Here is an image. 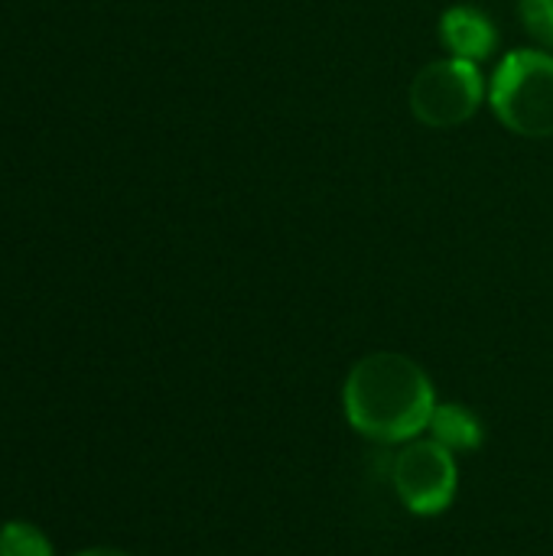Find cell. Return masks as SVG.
Masks as SVG:
<instances>
[{"instance_id": "obj_6", "label": "cell", "mask_w": 553, "mask_h": 556, "mask_svg": "<svg viewBox=\"0 0 553 556\" xmlns=\"http://www.w3.org/2000/svg\"><path fill=\"white\" fill-rule=\"evenodd\" d=\"M427 430L437 443H443L453 453H466L482 443V424L460 404H437Z\"/></svg>"}, {"instance_id": "obj_3", "label": "cell", "mask_w": 553, "mask_h": 556, "mask_svg": "<svg viewBox=\"0 0 553 556\" xmlns=\"http://www.w3.org/2000/svg\"><path fill=\"white\" fill-rule=\"evenodd\" d=\"M482 75L469 59H440L427 65L411 85V108L420 124L433 130L456 127L469 121L482 101Z\"/></svg>"}, {"instance_id": "obj_4", "label": "cell", "mask_w": 553, "mask_h": 556, "mask_svg": "<svg viewBox=\"0 0 553 556\" xmlns=\"http://www.w3.org/2000/svg\"><path fill=\"white\" fill-rule=\"evenodd\" d=\"M394 492L414 515H440L456 495V463L453 450L430 440H407L391 466Z\"/></svg>"}, {"instance_id": "obj_1", "label": "cell", "mask_w": 553, "mask_h": 556, "mask_svg": "<svg viewBox=\"0 0 553 556\" xmlns=\"http://www.w3.org/2000/svg\"><path fill=\"white\" fill-rule=\"evenodd\" d=\"M437 410L433 384L427 371L398 352L365 355L345 381L349 424L378 443L417 440Z\"/></svg>"}, {"instance_id": "obj_8", "label": "cell", "mask_w": 553, "mask_h": 556, "mask_svg": "<svg viewBox=\"0 0 553 556\" xmlns=\"http://www.w3.org/2000/svg\"><path fill=\"white\" fill-rule=\"evenodd\" d=\"M521 20L528 26V33L553 49V0H521Z\"/></svg>"}, {"instance_id": "obj_7", "label": "cell", "mask_w": 553, "mask_h": 556, "mask_svg": "<svg viewBox=\"0 0 553 556\" xmlns=\"http://www.w3.org/2000/svg\"><path fill=\"white\" fill-rule=\"evenodd\" d=\"M0 556H52L46 534L26 521H10L0 528Z\"/></svg>"}, {"instance_id": "obj_9", "label": "cell", "mask_w": 553, "mask_h": 556, "mask_svg": "<svg viewBox=\"0 0 553 556\" xmlns=\"http://www.w3.org/2000/svg\"><path fill=\"white\" fill-rule=\"evenodd\" d=\"M78 556H130V554H121V551H111V547H95V551H85V554Z\"/></svg>"}, {"instance_id": "obj_2", "label": "cell", "mask_w": 553, "mask_h": 556, "mask_svg": "<svg viewBox=\"0 0 553 556\" xmlns=\"http://www.w3.org/2000/svg\"><path fill=\"white\" fill-rule=\"evenodd\" d=\"M499 121L525 137H553V55L518 49L502 59L489 88Z\"/></svg>"}, {"instance_id": "obj_5", "label": "cell", "mask_w": 553, "mask_h": 556, "mask_svg": "<svg viewBox=\"0 0 553 556\" xmlns=\"http://www.w3.org/2000/svg\"><path fill=\"white\" fill-rule=\"evenodd\" d=\"M440 36L447 42V49L456 55V59H486L495 42H499V33L492 26V20L476 10V7H453L443 13L440 20Z\"/></svg>"}]
</instances>
